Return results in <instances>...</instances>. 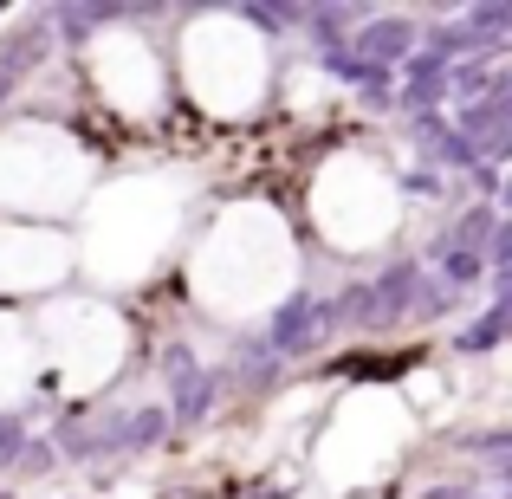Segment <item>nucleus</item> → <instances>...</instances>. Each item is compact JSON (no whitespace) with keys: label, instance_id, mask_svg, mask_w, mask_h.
<instances>
[{"label":"nucleus","instance_id":"nucleus-6","mask_svg":"<svg viewBox=\"0 0 512 499\" xmlns=\"http://www.w3.org/2000/svg\"><path fill=\"white\" fill-rule=\"evenodd\" d=\"M39 337H46V376L65 389V396H91L104 389L117 370H124V350H130V331L111 305L98 299H59L46 305L39 318Z\"/></svg>","mask_w":512,"mask_h":499},{"label":"nucleus","instance_id":"nucleus-2","mask_svg":"<svg viewBox=\"0 0 512 499\" xmlns=\"http://www.w3.org/2000/svg\"><path fill=\"white\" fill-rule=\"evenodd\" d=\"M182 234V188L163 175H130L91 201L85 221V266L98 279H143Z\"/></svg>","mask_w":512,"mask_h":499},{"label":"nucleus","instance_id":"nucleus-3","mask_svg":"<svg viewBox=\"0 0 512 499\" xmlns=\"http://www.w3.org/2000/svg\"><path fill=\"white\" fill-rule=\"evenodd\" d=\"M182 85L201 111L247 117L266 98V39L234 13H208L182 33Z\"/></svg>","mask_w":512,"mask_h":499},{"label":"nucleus","instance_id":"nucleus-1","mask_svg":"<svg viewBox=\"0 0 512 499\" xmlns=\"http://www.w3.org/2000/svg\"><path fill=\"white\" fill-rule=\"evenodd\" d=\"M188 279L195 299L221 318H253L273 299H286V286L299 279V253L292 234L266 201H234L214 214V227L188 253Z\"/></svg>","mask_w":512,"mask_h":499},{"label":"nucleus","instance_id":"nucleus-4","mask_svg":"<svg viewBox=\"0 0 512 499\" xmlns=\"http://www.w3.org/2000/svg\"><path fill=\"white\" fill-rule=\"evenodd\" d=\"M312 221H318V234H325L331 247H344V253L383 247V240L396 234V221H402V195L370 156L338 150L312 175Z\"/></svg>","mask_w":512,"mask_h":499},{"label":"nucleus","instance_id":"nucleus-8","mask_svg":"<svg viewBox=\"0 0 512 499\" xmlns=\"http://www.w3.org/2000/svg\"><path fill=\"white\" fill-rule=\"evenodd\" d=\"M91 85L104 91V104L124 117H150L163 104V59L143 33L111 26V33L91 39Z\"/></svg>","mask_w":512,"mask_h":499},{"label":"nucleus","instance_id":"nucleus-9","mask_svg":"<svg viewBox=\"0 0 512 499\" xmlns=\"http://www.w3.org/2000/svg\"><path fill=\"white\" fill-rule=\"evenodd\" d=\"M65 266H72L65 234L33 221H0V292H46L65 279Z\"/></svg>","mask_w":512,"mask_h":499},{"label":"nucleus","instance_id":"nucleus-7","mask_svg":"<svg viewBox=\"0 0 512 499\" xmlns=\"http://www.w3.org/2000/svg\"><path fill=\"white\" fill-rule=\"evenodd\" d=\"M409 441V409H402L389 389H357L338 415H331L325 441H318V467L331 480H370Z\"/></svg>","mask_w":512,"mask_h":499},{"label":"nucleus","instance_id":"nucleus-10","mask_svg":"<svg viewBox=\"0 0 512 499\" xmlns=\"http://www.w3.org/2000/svg\"><path fill=\"white\" fill-rule=\"evenodd\" d=\"M33 370H39V344L26 337L20 318H7L0 312V402H13L26 383H33Z\"/></svg>","mask_w":512,"mask_h":499},{"label":"nucleus","instance_id":"nucleus-5","mask_svg":"<svg viewBox=\"0 0 512 499\" xmlns=\"http://www.w3.org/2000/svg\"><path fill=\"white\" fill-rule=\"evenodd\" d=\"M91 188V150L65 130L26 124L0 130V208L7 214H59Z\"/></svg>","mask_w":512,"mask_h":499}]
</instances>
